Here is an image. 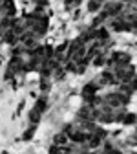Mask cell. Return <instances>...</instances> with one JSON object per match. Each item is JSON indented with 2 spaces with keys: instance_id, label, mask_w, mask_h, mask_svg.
Masks as SVG:
<instances>
[{
  "instance_id": "obj_1",
  "label": "cell",
  "mask_w": 137,
  "mask_h": 154,
  "mask_svg": "<svg viewBox=\"0 0 137 154\" xmlns=\"http://www.w3.org/2000/svg\"><path fill=\"white\" fill-rule=\"evenodd\" d=\"M113 63H117L119 66H126L128 63H130V55H126V53H113Z\"/></svg>"
},
{
  "instance_id": "obj_2",
  "label": "cell",
  "mask_w": 137,
  "mask_h": 154,
  "mask_svg": "<svg viewBox=\"0 0 137 154\" xmlns=\"http://www.w3.org/2000/svg\"><path fill=\"white\" fill-rule=\"evenodd\" d=\"M119 11H121V4L119 2H112V4L106 6V9L103 13H104V17H108V15H115V13H119Z\"/></svg>"
},
{
  "instance_id": "obj_3",
  "label": "cell",
  "mask_w": 137,
  "mask_h": 154,
  "mask_svg": "<svg viewBox=\"0 0 137 154\" xmlns=\"http://www.w3.org/2000/svg\"><path fill=\"white\" fill-rule=\"evenodd\" d=\"M103 2H104V0H91V2L88 4V9H90V11H97V9L101 8Z\"/></svg>"
},
{
  "instance_id": "obj_4",
  "label": "cell",
  "mask_w": 137,
  "mask_h": 154,
  "mask_svg": "<svg viewBox=\"0 0 137 154\" xmlns=\"http://www.w3.org/2000/svg\"><path fill=\"white\" fill-rule=\"evenodd\" d=\"M95 37H97V38H103V41H104V38H108V31H106V29H99V31H95Z\"/></svg>"
},
{
  "instance_id": "obj_5",
  "label": "cell",
  "mask_w": 137,
  "mask_h": 154,
  "mask_svg": "<svg viewBox=\"0 0 137 154\" xmlns=\"http://www.w3.org/2000/svg\"><path fill=\"white\" fill-rule=\"evenodd\" d=\"M71 140H73V141H84L86 136H84V134H79V132H77V134H71Z\"/></svg>"
},
{
  "instance_id": "obj_6",
  "label": "cell",
  "mask_w": 137,
  "mask_h": 154,
  "mask_svg": "<svg viewBox=\"0 0 137 154\" xmlns=\"http://www.w3.org/2000/svg\"><path fill=\"white\" fill-rule=\"evenodd\" d=\"M133 121H135V116H133V114L124 116V123H126V125H133Z\"/></svg>"
},
{
  "instance_id": "obj_7",
  "label": "cell",
  "mask_w": 137,
  "mask_h": 154,
  "mask_svg": "<svg viewBox=\"0 0 137 154\" xmlns=\"http://www.w3.org/2000/svg\"><path fill=\"white\" fill-rule=\"evenodd\" d=\"M64 141H66L64 134H58V136H55V143H58V145H61V143H64Z\"/></svg>"
},
{
  "instance_id": "obj_8",
  "label": "cell",
  "mask_w": 137,
  "mask_h": 154,
  "mask_svg": "<svg viewBox=\"0 0 137 154\" xmlns=\"http://www.w3.org/2000/svg\"><path fill=\"white\" fill-rule=\"evenodd\" d=\"M95 64H97V66L104 64V57H103V55H99V57H97V59H95Z\"/></svg>"
},
{
  "instance_id": "obj_9",
  "label": "cell",
  "mask_w": 137,
  "mask_h": 154,
  "mask_svg": "<svg viewBox=\"0 0 137 154\" xmlns=\"http://www.w3.org/2000/svg\"><path fill=\"white\" fill-rule=\"evenodd\" d=\"M68 70H70V72H75V64H73V63H70V64H68Z\"/></svg>"
},
{
  "instance_id": "obj_10",
  "label": "cell",
  "mask_w": 137,
  "mask_h": 154,
  "mask_svg": "<svg viewBox=\"0 0 137 154\" xmlns=\"http://www.w3.org/2000/svg\"><path fill=\"white\" fill-rule=\"evenodd\" d=\"M35 2H38V4H46V0H35Z\"/></svg>"
}]
</instances>
